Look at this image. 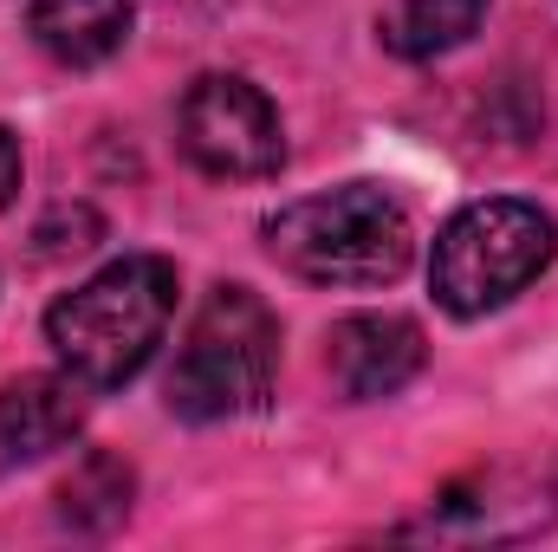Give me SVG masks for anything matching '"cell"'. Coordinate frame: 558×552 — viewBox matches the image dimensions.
<instances>
[{
    "label": "cell",
    "mask_w": 558,
    "mask_h": 552,
    "mask_svg": "<svg viewBox=\"0 0 558 552\" xmlns=\"http://www.w3.org/2000/svg\"><path fill=\"white\" fill-rule=\"evenodd\" d=\"M169 319H175V267L162 254H124L85 286H72L65 299H52L46 345L92 391H118L156 358Z\"/></svg>",
    "instance_id": "1"
},
{
    "label": "cell",
    "mask_w": 558,
    "mask_h": 552,
    "mask_svg": "<svg viewBox=\"0 0 558 552\" xmlns=\"http://www.w3.org/2000/svg\"><path fill=\"white\" fill-rule=\"evenodd\" d=\"M267 254L312 286H390L416 261V228L384 182H344L274 208Z\"/></svg>",
    "instance_id": "2"
},
{
    "label": "cell",
    "mask_w": 558,
    "mask_h": 552,
    "mask_svg": "<svg viewBox=\"0 0 558 552\" xmlns=\"http://www.w3.org/2000/svg\"><path fill=\"white\" fill-rule=\"evenodd\" d=\"M279 312L254 286H215L182 332L169 371V410L182 422H234L274 404Z\"/></svg>",
    "instance_id": "3"
},
{
    "label": "cell",
    "mask_w": 558,
    "mask_h": 552,
    "mask_svg": "<svg viewBox=\"0 0 558 552\" xmlns=\"http://www.w3.org/2000/svg\"><path fill=\"white\" fill-rule=\"evenodd\" d=\"M553 254H558V228L539 202H520V195L468 202L461 215L441 221L435 254H428L435 305L454 312V319H487V312L513 305L546 274Z\"/></svg>",
    "instance_id": "4"
},
{
    "label": "cell",
    "mask_w": 558,
    "mask_h": 552,
    "mask_svg": "<svg viewBox=\"0 0 558 552\" xmlns=\"http://www.w3.org/2000/svg\"><path fill=\"white\" fill-rule=\"evenodd\" d=\"M175 143L215 182H260L286 163V131H279L274 98L241 72H202L182 92Z\"/></svg>",
    "instance_id": "5"
},
{
    "label": "cell",
    "mask_w": 558,
    "mask_h": 552,
    "mask_svg": "<svg viewBox=\"0 0 558 552\" xmlns=\"http://www.w3.org/2000/svg\"><path fill=\"white\" fill-rule=\"evenodd\" d=\"M558 520V488L539 468H487L474 481H454L428 501L422 520L390 527V540H468V547H500V540H533Z\"/></svg>",
    "instance_id": "6"
},
{
    "label": "cell",
    "mask_w": 558,
    "mask_h": 552,
    "mask_svg": "<svg viewBox=\"0 0 558 552\" xmlns=\"http://www.w3.org/2000/svg\"><path fill=\"white\" fill-rule=\"evenodd\" d=\"M325 364H331V377H338V391L351 404H377V397H397L403 384L422 377L428 338L403 312H351V319L331 325Z\"/></svg>",
    "instance_id": "7"
},
{
    "label": "cell",
    "mask_w": 558,
    "mask_h": 552,
    "mask_svg": "<svg viewBox=\"0 0 558 552\" xmlns=\"http://www.w3.org/2000/svg\"><path fill=\"white\" fill-rule=\"evenodd\" d=\"M92 416V384L72 377L65 364L59 371H33V377H13L0 391V475L13 468H33L59 448L78 442Z\"/></svg>",
    "instance_id": "8"
},
{
    "label": "cell",
    "mask_w": 558,
    "mask_h": 552,
    "mask_svg": "<svg viewBox=\"0 0 558 552\" xmlns=\"http://www.w3.org/2000/svg\"><path fill=\"white\" fill-rule=\"evenodd\" d=\"M137 26V0H26V33L46 59L92 72L124 52Z\"/></svg>",
    "instance_id": "9"
},
{
    "label": "cell",
    "mask_w": 558,
    "mask_h": 552,
    "mask_svg": "<svg viewBox=\"0 0 558 552\" xmlns=\"http://www.w3.org/2000/svg\"><path fill=\"white\" fill-rule=\"evenodd\" d=\"M481 20H487V0H390L377 20V39H384V52L422 65V59L468 46L481 33Z\"/></svg>",
    "instance_id": "10"
},
{
    "label": "cell",
    "mask_w": 558,
    "mask_h": 552,
    "mask_svg": "<svg viewBox=\"0 0 558 552\" xmlns=\"http://www.w3.org/2000/svg\"><path fill=\"white\" fill-rule=\"evenodd\" d=\"M131 494H137L131 461H118L111 448H85L78 468L59 481V520L72 533H111L131 514Z\"/></svg>",
    "instance_id": "11"
},
{
    "label": "cell",
    "mask_w": 558,
    "mask_h": 552,
    "mask_svg": "<svg viewBox=\"0 0 558 552\" xmlns=\"http://www.w3.org/2000/svg\"><path fill=\"white\" fill-rule=\"evenodd\" d=\"M20 176H26V156H20V137L0 124V208L20 195Z\"/></svg>",
    "instance_id": "12"
}]
</instances>
